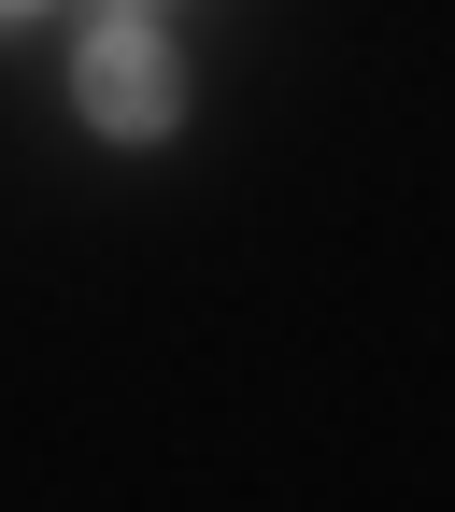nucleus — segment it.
<instances>
[{"label": "nucleus", "instance_id": "nucleus-2", "mask_svg": "<svg viewBox=\"0 0 455 512\" xmlns=\"http://www.w3.org/2000/svg\"><path fill=\"white\" fill-rule=\"evenodd\" d=\"M0 15H29V0H0Z\"/></svg>", "mask_w": 455, "mask_h": 512}, {"label": "nucleus", "instance_id": "nucleus-1", "mask_svg": "<svg viewBox=\"0 0 455 512\" xmlns=\"http://www.w3.org/2000/svg\"><path fill=\"white\" fill-rule=\"evenodd\" d=\"M72 100H86V128H114V143H171L185 72H171V43H157L143 15H100L86 57H72Z\"/></svg>", "mask_w": 455, "mask_h": 512}]
</instances>
